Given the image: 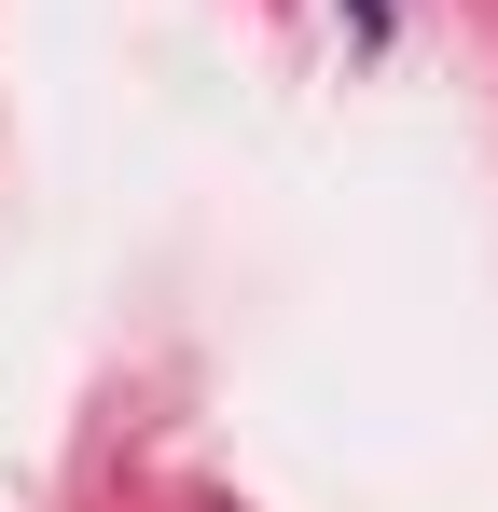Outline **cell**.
Masks as SVG:
<instances>
[{
    "instance_id": "obj_1",
    "label": "cell",
    "mask_w": 498,
    "mask_h": 512,
    "mask_svg": "<svg viewBox=\"0 0 498 512\" xmlns=\"http://www.w3.org/2000/svg\"><path fill=\"white\" fill-rule=\"evenodd\" d=\"M346 14H360V28H388V0H346Z\"/></svg>"
}]
</instances>
